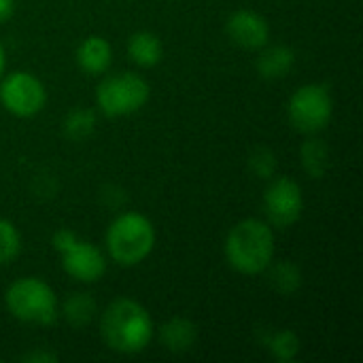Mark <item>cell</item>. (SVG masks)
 <instances>
[{"label":"cell","mask_w":363,"mask_h":363,"mask_svg":"<svg viewBox=\"0 0 363 363\" xmlns=\"http://www.w3.org/2000/svg\"><path fill=\"white\" fill-rule=\"evenodd\" d=\"M4 70H6V49H4V45L0 43V77L4 74Z\"/></svg>","instance_id":"cb8c5ba5"},{"label":"cell","mask_w":363,"mask_h":363,"mask_svg":"<svg viewBox=\"0 0 363 363\" xmlns=\"http://www.w3.org/2000/svg\"><path fill=\"white\" fill-rule=\"evenodd\" d=\"M249 170L257 177V179H264V181H270L274 174H277V168H279V160H277V153L270 149V147H255L251 153H249Z\"/></svg>","instance_id":"44dd1931"},{"label":"cell","mask_w":363,"mask_h":363,"mask_svg":"<svg viewBox=\"0 0 363 363\" xmlns=\"http://www.w3.org/2000/svg\"><path fill=\"white\" fill-rule=\"evenodd\" d=\"M266 221L274 230H287L296 225L304 213V194L298 181L291 177H272L264 191Z\"/></svg>","instance_id":"ba28073f"},{"label":"cell","mask_w":363,"mask_h":363,"mask_svg":"<svg viewBox=\"0 0 363 363\" xmlns=\"http://www.w3.org/2000/svg\"><path fill=\"white\" fill-rule=\"evenodd\" d=\"M151 98L149 81L138 72H117L104 77L96 87V106L108 119L138 113Z\"/></svg>","instance_id":"5b68a950"},{"label":"cell","mask_w":363,"mask_h":363,"mask_svg":"<svg viewBox=\"0 0 363 363\" xmlns=\"http://www.w3.org/2000/svg\"><path fill=\"white\" fill-rule=\"evenodd\" d=\"M100 338L104 347L117 355L143 353L155 336L149 311L134 298H115L100 313Z\"/></svg>","instance_id":"6da1fadb"},{"label":"cell","mask_w":363,"mask_h":363,"mask_svg":"<svg viewBox=\"0 0 363 363\" xmlns=\"http://www.w3.org/2000/svg\"><path fill=\"white\" fill-rule=\"evenodd\" d=\"M74 60H77V66L85 74L102 77L104 72H108V68L113 64V47L104 36L91 34L79 43V47L74 51Z\"/></svg>","instance_id":"8fae6325"},{"label":"cell","mask_w":363,"mask_h":363,"mask_svg":"<svg viewBox=\"0 0 363 363\" xmlns=\"http://www.w3.org/2000/svg\"><path fill=\"white\" fill-rule=\"evenodd\" d=\"M0 104L2 108L19 119L36 117L47 104V89L45 83L28 72L15 70L0 77Z\"/></svg>","instance_id":"52a82bcc"},{"label":"cell","mask_w":363,"mask_h":363,"mask_svg":"<svg viewBox=\"0 0 363 363\" xmlns=\"http://www.w3.org/2000/svg\"><path fill=\"white\" fill-rule=\"evenodd\" d=\"M228 38L247 51H259L270 43V23L268 19L253 9H238L225 21Z\"/></svg>","instance_id":"30bf717a"},{"label":"cell","mask_w":363,"mask_h":363,"mask_svg":"<svg viewBox=\"0 0 363 363\" xmlns=\"http://www.w3.org/2000/svg\"><path fill=\"white\" fill-rule=\"evenodd\" d=\"M21 234L17 225L0 217V266L13 264L21 253Z\"/></svg>","instance_id":"ffe728a7"},{"label":"cell","mask_w":363,"mask_h":363,"mask_svg":"<svg viewBox=\"0 0 363 363\" xmlns=\"http://www.w3.org/2000/svg\"><path fill=\"white\" fill-rule=\"evenodd\" d=\"M296 66V51L287 45H266L255 60L257 74L266 81L285 79Z\"/></svg>","instance_id":"7c38bea8"},{"label":"cell","mask_w":363,"mask_h":363,"mask_svg":"<svg viewBox=\"0 0 363 363\" xmlns=\"http://www.w3.org/2000/svg\"><path fill=\"white\" fill-rule=\"evenodd\" d=\"M266 347L277 362H294L300 353V338L291 330H277L266 338Z\"/></svg>","instance_id":"d6986e66"},{"label":"cell","mask_w":363,"mask_h":363,"mask_svg":"<svg viewBox=\"0 0 363 363\" xmlns=\"http://www.w3.org/2000/svg\"><path fill=\"white\" fill-rule=\"evenodd\" d=\"M62 268L64 272L85 285H94L98 281L104 279L106 268H108V259L102 253V249H98L96 245L77 238L74 242H70L62 253Z\"/></svg>","instance_id":"9c48e42d"},{"label":"cell","mask_w":363,"mask_h":363,"mask_svg":"<svg viewBox=\"0 0 363 363\" xmlns=\"http://www.w3.org/2000/svg\"><path fill=\"white\" fill-rule=\"evenodd\" d=\"M60 359L57 357V353H51V351H38V349H34V351H30L28 355H23L21 357V362H28V363H55Z\"/></svg>","instance_id":"7402d4cb"},{"label":"cell","mask_w":363,"mask_h":363,"mask_svg":"<svg viewBox=\"0 0 363 363\" xmlns=\"http://www.w3.org/2000/svg\"><path fill=\"white\" fill-rule=\"evenodd\" d=\"M157 232L151 219L136 211L119 213L104 234V247L111 257L121 268H134L143 264L155 249Z\"/></svg>","instance_id":"3957f363"},{"label":"cell","mask_w":363,"mask_h":363,"mask_svg":"<svg viewBox=\"0 0 363 363\" xmlns=\"http://www.w3.org/2000/svg\"><path fill=\"white\" fill-rule=\"evenodd\" d=\"M223 255L232 270L245 277H259L277 255L274 228L257 217L234 223L223 242Z\"/></svg>","instance_id":"7a4b0ae2"},{"label":"cell","mask_w":363,"mask_h":363,"mask_svg":"<svg viewBox=\"0 0 363 363\" xmlns=\"http://www.w3.org/2000/svg\"><path fill=\"white\" fill-rule=\"evenodd\" d=\"M64 136L72 143H81L85 138H89L96 130V113L91 108L79 106L74 111H70L64 119Z\"/></svg>","instance_id":"ac0fdd59"},{"label":"cell","mask_w":363,"mask_h":363,"mask_svg":"<svg viewBox=\"0 0 363 363\" xmlns=\"http://www.w3.org/2000/svg\"><path fill=\"white\" fill-rule=\"evenodd\" d=\"M302 168L311 179H323L330 170V147L317 134H311L300 147Z\"/></svg>","instance_id":"2e32d148"},{"label":"cell","mask_w":363,"mask_h":363,"mask_svg":"<svg viewBox=\"0 0 363 363\" xmlns=\"http://www.w3.org/2000/svg\"><path fill=\"white\" fill-rule=\"evenodd\" d=\"M15 13V0H0V23H6Z\"/></svg>","instance_id":"603a6c76"},{"label":"cell","mask_w":363,"mask_h":363,"mask_svg":"<svg viewBox=\"0 0 363 363\" xmlns=\"http://www.w3.org/2000/svg\"><path fill=\"white\" fill-rule=\"evenodd\" d=\"M160 342L168 353H187L198 342V325L187 317H172L160 328Z\"/></svg>","instance_id":"4fadbf2b"},{"label":"cell","mask_w":363,"mask_h":363,"mask_svg":"<svg viewBox=\"0 0 363 363\" xmlns=\"http://www.w3.org/2000/svg\"><path fill=\"white\" fill-rule=\"evenodd\" d=\"M60 315L62 319L72 328V330H85L98 315V304L96 300L85 294V291H79V294H70L62 308H60Z\"/></svg>","instance_id":"9a60e30c"},{"label":"cell","mask_w":363,"mask_h":363,"mask_svg":"<svg viewBox=\"0 0 363 363\" xmlns=\"http://www.w3.org/2000/svg\"><path fill=\"white\" fill-rule=\"evenodd\" d=\"M4 306L19 323L49 328L60 317V304L53 287L38 277L13 281L4 291Z\"/></svg>","instance_id":"277c9868"},{"label":"cell","mask_w":363,"mask_h":363,"mask_svg":"<svg viewBox=\"0 0 363 363\" xmlns=\"http://www.w3.org/2000/svg\"><path fill=\"white\" fill-rule=\"evenodd\" d=\"M266 272H268L270 287L281 296H294L302 287V270L289 259L272 262Z\"/></svg>","instance_id":"e0dca14e"},{"label":"cell","mask_w":363,"mask_h":363,"mask_svg":"<svg viewBox=\"0 0 363 363\" xmlns=\"http://www.w3.org/2000/svg\"><path fill=\"white\" fill-rule=\"evenodd\" d=\"M334 115V98L328 85L306 83L298 87L287 102L289 125L300 134H319L323 132Z\"/></svg>","instance_id":"8992f818"},{"label":"cell","mask_w":363,"mask_h":363,"mask_svg":"<svg viewBox=\"0 0 363 363\" xmlns=\"http://www.w3.org/2000/svg\"><path fill=\"white\" fill-rule=\"evenodd\" d=\"M128 57L140 68H155L164 57L162 38L149 30L134 32L128 38Z\"/></svg>","instance_id":"5bb4252c"}]
</instances>
